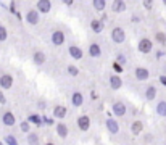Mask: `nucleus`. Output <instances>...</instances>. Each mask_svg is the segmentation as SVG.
<instances>
[{
	"label": "nucleus",
	"mask_w": 166,
	"mask_h": 145,
	"mask_svg": "<svg viewBox=\"0 0 166 145\" xmlns=\"http://www.w3.org/2000/svg\"><path fill=\"white\" fill-rule=\"evenodd\" d=\"M124 37L126 36H124V31H123L121 27H115L113 31H111V39H113L115 42H118V44H121L124 41Z\"/></svg>",
	"instance_id": "1"
},
{
	"label": "nucleus",
	"mask_w": 166,
	"mask_h": 145,
	"mask_svg": "<svg viewBox=\"0 0 166 145\" xmlns=\"http://www.w3.org/2000/svg\"><path fill=\"white\" fill-rule=\"evenodd\" d=\"M139 50L142 53L152 52V41H150V39H142V41L139 42Z\"/></svg>",
	"instance_id": "2"
},
{
	"label": "nucleus",
	"mask_w": 166,
	"mask_h": 145,
	"mask_svg": "<svg viewBox=\"0 0 166 145\" xmlns=\"http://www.w3.org/2000/svg\"><path fill=\"white\" fill-rule=\"evenodd\" d=\"M13 84V77L10 74H3L2 77H0V85L3 87V89H10Z\"/></svg>",
	"instance_id": "3"
},
{
	"label": "nucleus",
	"mask_w": 166,
	"mask_h": 145,
	"mask_svg": "<svg viewBox=\"0 0 166 145\" xmlns=\"http://www.w3.org/2000/svg\"><path fill=\"white\" fill-rule=\"evenodd\" d=\"M78 126L81 131H87L90 128V119L87 118V116H81V118L78 119Z\"/></svg>",
	"instance_id": "4"
},
{
	"label": "nucleus",
	"mask_w": 166,
	"mask_h": 145,
	"mask_svg": "<svg viewBox=\"0 0 166 145\" xmlns=\"http://www.w3.org/2000/svg\"><path fill=\"white\" fill-rule=\"evenodd\" d=\"M52 42H53L55 45H61V44L64 42V34H63L61 31H55L53 36H52Z\"/></svg>",
	"instance_id": "5"
},
{
	"label": "nucleus",
	"mask_w": 166,
	"mask_h": 145,
	"mask_svg": "<svg viewBox=\"0 0 166 145\" xmlns=\"http://www.w3.org/2000/svg\"><path fill=\"white\" fill-rule=\"evenodd\" d=\"M113 113L118 114V116H123V114L126 113V105H124L123 102H116V103L113 105Z\"/></svg>",
	"instance_id": "6"
},
{
	"label": "nucleus",
	"mask_w": 166,
	"mask_h": 145,
	"mask_svg": "<svg viewBox=\"0 0 166 145\" xmlns=\"http://www.w3.org/2000/svg\"><path fill=\"white\" fill-rule=\"evenodd\" d=\"M50 8H52V3L49 2V0H39L37 2V10L42 13H47Z\"/></svg>",
	"instance_id": "7"
},
{
	"label": "nucleus",
	"mask_w": 166,
	"mask_h": 145,
	"mask_svg": "<svg viewBox=\"0 0 166 145\" xmlns=\"http://www.w3.org/2000/svg\"><path fill=\"white\" fill-rule=\"evenodd\" d=\"M135 77L139 81H145L147 77H149V71L144 70V68H137V70H135Z\"/></svg>",
	"instance_id": "8"
},
{
	"label": "nucleus",
	"mask_w": 166,
	"mask_h": 145,
	"mask_svg": "<svg viewBox=\"0 0 166 145\" xmlns=\"http://www.w3.org/2000/svg\"><path fill=\"white\" fill-rule=\"evenodd\" d=\"M53 116L55 118H64V116H66V108H64V106H55Z\"/></svg>",
	"instance_id": "9"
},
{
	"label": "nucleus",
	"mask_w": 166,
	"mask_h": 145,
	"mask_svg": "<svg viewBox=\"0 0 166 145\" xmlns=\"http://www.w3.org/2000/svg\"><path fill=\"white\" fill-rule=\"evenodd\" d=\"M27 21H29L31 24H36L39 21V15L36 10H29V13H27Z\"/></svg>",
	"instance_id": "10"
},
{
	"label": "nucleus",
	"mask_w": 166,
	"mask_h": 145,
	"mask_svg": "<svg viewBox=\"0 0 166 145\" xmlns=\"http://www.w3.org/2000/svg\"><path fill=\"white\" fill-rule=\"evenodd\" d=\"M3 124H7V126H13V124H15V116H13V113L7 111V113L3 114Z\"/></svg>",
	"instance_id": "11"
},
{
	"label": "nucleus",
	"mask_w": 166,
	"mask_h": 145,
	"mask_svg": "<svg viewBox=\"0 0 166 145\" xmlns=\"http://www.w3.org/2000/svg\"><path fill=\"white\" fill-rule=\"evenodd\" d=\"M107 126H108V131H110V132H113V134H116V132L119 131V128H118V123H116V121H113V119H108Z\"/></svg>",
	"instance_id": "12"
},
{
	"label": "nucleus",
	"mask_w": 166,
	"mask_h": 145,
	"mask_svg": "<svg viewBox=\"0 0 166 145\" xmlns=\"http://www.w3.org/2000/svg\"><path fill=\"white\" fill-rule=\"evenodd\" d=\"M111 8H113V12H116V13H121L123 10L126 8V3H124V2H113Z\"/></svg>",
	"instance_id": "13"
},
{
	"label": "nucleus",
	"mask_w": 166,
	"mask_h": 145,
	"mask_svg": "<svg viewBox=\"0 0 166 145\" xmlns=\"http://www.w3.org/2000/svg\"><path fill=\"white\" fill-rule=\"evenodd\" d=\"M90 27L94 29L95 32H100L103 29V24H102V21H98V19H94V21L90 23Z\"/></svg>",
	"instance_id": "14"
},
{
	"label": "nucleus",
	"mask_w": 166,
	"mask_h": 145,
	"mask_svg": "<svg viewBox=\"0 0 166 145\" xmlns=\"http://www.w3.org/2000/svg\"><path fill=\"white\" fill-rule=\"evenodd\" d=\"M110 84H111L113 89H119V87H121V79H119L118 76H111V79H110Z\"/></svg>",
	"instance_id": "15"
},
{
	"label": "nucleus",
	"mask_w": 166,
	"mask_h": 145,
	"mask_svg": "<svg viewBox=\"0 0 166 145\" xmlns=\"http://www.w3.org/2000/svg\"><path fill=\"white\" fill-rule=\"evenodd\" d=\"M89 53H90L92 56H100V47H98L97 44H92L90 48H89Z\"/></svg>",
	"instance_id": "16"
},
{
	"label": "nucleus",
	"mask_w": 166,
	"mask_h": 145,
	"mask_svg": "<svg viewBox=\"0 0 166 145\" xmlns=\"http://www.w3.org/2000/svg\"><path fill=\"white\" fill-rule=\"evenodd\" d=\"M34 61L37 63V65H42V63L45 61V55H44L42 52H36V53H34Z\"/></svg>",
	"instance_id": "17"
},
{
	"label": "nucleus",
	"mask_w": 166,
	"mask_h": 145,
	"mask_svg": "<svg viewBox=\"0 0 166 145\" xmlns=\"http://www.w3.org/2000/svg\"><path fill=\"white\" fill-rule=\"evenodd\" d=\"M57 132L61 135V137H66V135H68V129H66V126H64V124H58V126H57Z\"/></svg>",
	"instance_id": "18"
},
{
	"label": "nucleus",
	"mask_w": 166,
	"mask_h": 145,
	"mask_svg": "<svg viewBox=\"0 0 166 145\" xmlns=\"http://www.w3.org/2000/svg\"><path fill=\"white\" fill-rule=\"evenodd\" d=\"M142 128H144V124H142L140 121H135V123L132 124V134H139V132H142Z\"/></svg>",
	"instance_id": "19"
},
{
	"label": "nucleus",
	"mask_w": 166,
	"mask_h": 145,
	"mask_svg": "<svg viewBox=\"0 0 166 145\" xmlns=\"http://www.w3.org/2000/svg\"><path fill=\"white\" fill-rule=\"evenodd\" d=\"M69 53H71V56H74V58H81L82 56V52L79 50L78 47H69Z\"/></svg>",
	"instance_id": "20"
},
{
	"label": "nucleus",
	"mask_w": 166,
	"mask_h": 145,
	"mask_svg": "<svg viewBox=\"0 0 166 145\" xmlns=\"http://www.w3.org/2000/svg\"><path fill=\"white\" fill-rule=\"evenodd\" d=\"M155 95H156V89H155L153 85H150L149 89H147V99H149V100H153Z\"/></svg>",
	"instance_id": "21"
},
{
	"label": "nucleus",
	"mask_w": 166,
	"mask_h": 145,
	"mask_svg": "<svg viewBox=\"0 0 166 145\" xmlns=\"http://www.w3.org/2000/svg\"><path fill=\"white\" fill-rule=\"evenodd\" d=\"M73 103H74L76 106H79V105H82V95L81 94H73Z\"/></svg>",
	"instance_id": "22"
},
{
	"label": "nucleus",
	"mask_w": 166,
	"mask_h": 145,
	"mask_svg": "<svg viewBox=\"0 0 166 145\" xmlns=\"http://www.w3.org/2000/svg\"><path fill=\"white\" fill-rule=\"evenodd\" d=\"M105 2H103V0H95V2H94V7H95V10H98V12H100V10H103L105 8Z\"/></svg>",
	"instance_id": "23"
},
{
	"label": "nucleus",
	"mask_w": 166,
	"mask_h": 145,
	"mask_svg": "<svg viewBox=\"0 0 166 145\" xmlns=\"http://www.w3.org/2000/svg\"><path fill=\"white\" fill-rule=\"evenodd\" d=\"M156 41H158L160 44H164V42H166V34L158 32V34H156Z\"/></svg>",
	"instance_id": "24"
},
{
	"label": "nucleus",
	"mask_w": 166,
	"mask_h": 145,
	"mask_svg": "<svg viewBox=\"0 0 166 145\" xmlns=\"http://www.w3.org/2000/svg\"><path fill=\"white\" fill-rule=\"evenodd\" d=\"M5 39H7V29L0 26V41H5Z\"/></svg>",
	"instance_id": "25"
},
{
	"label": "nucleus",
	"mask_w": 166,
	"mask_h": 145,
	"mask_svg": "<svg viewBox=\"0 0 166 145\" xmlns=\"http://www.w3.org/2000/svg\"><path fill=\"white\" fill-rule=\"evenodd\" d=\"M158 113L160 114H166V103H160L158 105Z\"/></svg>",
	"instance_id": "26"
},
{
	"label": "nucleus",
	"mask_w": 166,
	"mask_h": 145,
	"mask_svg": "<svg viewBox=\"0 0 166 145\" xmlns=\"http://www.w3.org/2000/svg\"><path fill=\"white\" fill-rule=\"evenodd\" d=\"M37 142H39V140H37V135H34V134L29 135V143H31V145H37Z\"/></svg>",
	"instance_id": "27"
},
{
	"label": "nucleus",
	"mask_w": 166,
	"mask_h": 145,
	"mask_svg": "<svg viewBox=\"0 0 166 145\" xmlns=\"http://www.w3.org/2000/svg\"><path fill=\"white\" fill-rule=\"evenodd\" d=\"M7 142H8V145H18L15 142V137H12V135H8V137H7Z\"/></svg>",
	"instance_id": "28"
},
{
	"label": "nucleus",
	"mask_w": 166,
	"mask_h": 145,
	"mask_svg": "<svg viewBox=\"0 0 166 145\" xmlns=\"http://www.w3.org/2000/svg\"><path fill=\"white\" fill-rule=\"evenodd\" d=\"M68 71H69V74H73V76H76V74H78V70H76L74 66H69V68H68Z\"/></svg>",
	"instance_id": "29"
},
{
	"label": "nucleus",
	"mask_w": 166,
	"mask_h": 145,
	"mask_svg": "<svg viewBox=\"0 0 166 145\" xmlns=\"http://www.w3.org/2000/svg\"><path fill=\"white\" fill-rule=\"evenodd\" d=\"M21 131L27 132V131H29V124H27V123H21Z\"/></svg>",
	"instance_id": "30"
},
{
	"label": "nucleus",
	"mask_w": 166,
	"mask_h": 145,
	"mask_svg": "<svg viewBox=\"0 0 166 145\" xmlns=\"http://www.w3.org/2000/svg\"><path fill=\"white\" fill-rule=\"evenodd\" d=\"M144 5H145V7H147V8H150V7H152V5H153V3H152V2H144Z\"/></svg>",
	"instance_id": "31"
},
{
	"label": "nucleus",
	"mask_w": 166,
	"mask_h": 145,
	"mask_svg": "<svg viewBox=\"0 0 166 145\" xmlns=\"http://www.w3.org/2000/svg\"><path fill=\"white\" fill-rule=\"evenodd\" d=\"M0 102H2V103H5V99L2 97V94H0Z\"/></svg>",
	"instance_id": "32"
},
{
	"label": "nucleus",
	"mask_w": 166,
	"mask_h": 145,
	"mask_svg": "<svg viewBox=\"0 0 166 145\" xmlns=\"http://www.w3.org/2000/svg\"><path fill=\"white\" fill-rule=\"evenodd\" d=\"M161 82H163V84H166V77H161Z\"/></svg>",
	"instance_id": "33"
},
{
	"label": "nucleus",
	"mask_w": 166,
	"mask_h": 145,
	"mask_svg": "<svg viewBox=\"0 0 166 145\" xmlns=\"http://www.w3.org/2000/svg\"><path fill=\"white\" fill-rule=\"evenodd\" d=\"M45 145H53V143H50V142H49V143H45Z\"/></svg>",
	"instance_id": "34"
},
{
	"label": "nucleus",
	"mask_w": 166,
	"mask_h": 145,
	"mask_svg": "<svg viewBox=\"0 0 166 145\" xmlns=\"http://www.w3.org/2000/svg\"><path fill=\"white\" fill-rule=\"evenodd\" d=\"M164 5H166V2H164Z\"/></svg>",
	"instance_id": "35"
}]
</instances>
